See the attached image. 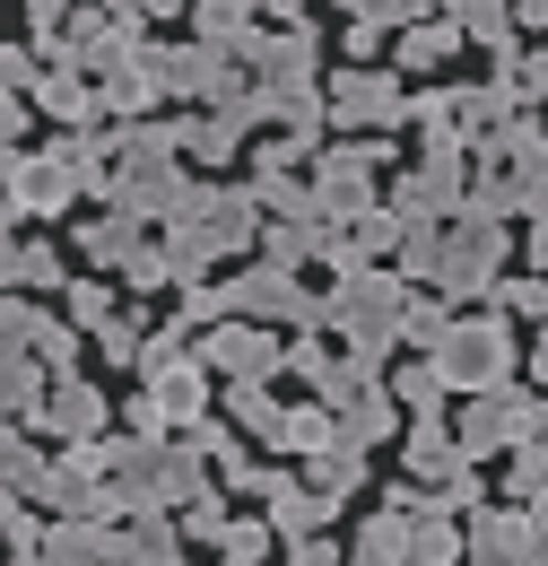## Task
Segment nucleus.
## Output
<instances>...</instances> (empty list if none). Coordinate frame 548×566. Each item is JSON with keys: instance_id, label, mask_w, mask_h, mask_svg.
<instances>
[{"instance_id": "obj_1", "label": "nucleus", "mask_w": 548, "mask_h": 566, "mask_svg": "<svg viewBox=\"0 0 548 566\" xmlns=\"http://www.w3.org/2000/svg\"><path fill=\"white\" fill-rule=\"evenodd\" d=\"M453 375H496V349H487V340H462V357H453Z\"/></svg>"}]
</instances>
